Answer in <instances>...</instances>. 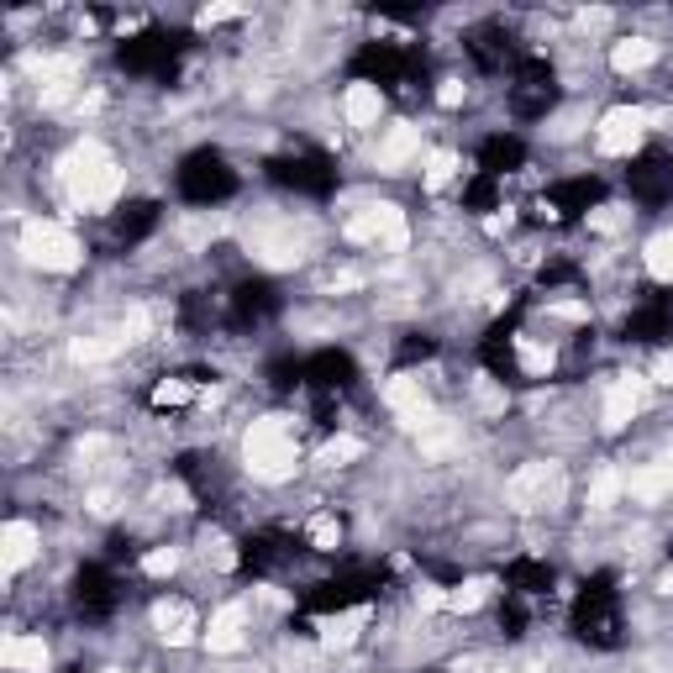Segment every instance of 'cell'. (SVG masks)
<instances>
[{
    "label": "cell",
    "instance_id": "1",
    "mask_svg": "<svg viewBox=\"0 0 673 673\" xmlns=\"http://www.w3.org/2000/svg\"><path fill=\"white\" fill-rule=\"evenodd\" d=\"M64 190H69L74 206H85V211L111 206V200L121 195V169H116V158L100 148V142H79V148L64 158Z\"/></svg>",
    "mask_w": 673,
    "mask_h": 673
},
{
    "label": "cell",
    "instance_id": "2",
    "mask_svg": "<svg viewBox=\"0 0 673 673\" xmlns=\"http://www.w3.org/2000/svg\"><path fill=\"white\" fill-rule=\"evenodd\" d=\"M242 458H248V468H253L258 479H269V484L290 479L295 463H300V442L290 432V421H284V416L253 421V432L242 437Z\"/></svg>",
    "mask_w": 673,
    "mask_h": 673
},
{
    "label": "cell",
    "instance_id": "3",
    "mask_svg": "<svg viewBox=\"0 0 673 673\" xmlns=\"http://www.w3.org/2000/svg\"><path fill=\"white\" fill-rule=\"evenodd\" d=\"M22 253L32 269H48V274H69L79 269V242L69 227H58V221H27L22 227Z\"/></svg>",
    "mask_w": 673,
    "mask_h": 673
},
{
    "label": "cell",
    "instance_id": "4",
    "mask_svg": "<svg viewBox=\"0 0 673 673\" xmlns=\"http://www.w3.org/2000/svg\"><path fill=\"white\" fill-rule=\"evenodd\" d=\"M563 489H568V479H563L558 463H526V468H516V479L505 484V495H511L516 511H553L563 500Z\"/></svg>",
    "mask_w": 673,
    "mask_h": 673
},
{
    "label": "cell",
    "instance_id": "5",
    "mask_svg": "<svg viewBox=\"0 0 673 673\" xmlns=\"http://www.w3.org/2000/svg\"><path fill=\"white\" fill-rule=\"evenodd\" d=\"M348 237L353 242H369V248H384L395 253L411 242V227H405V211L400 206H363L353 221H348Z\"/></svg>",
    "mask_w": 673,
    "mask_h": 673
},
{
    "label": "cell",
    "instance_id": "6",
    "mask_svg": "<svg viewBox=\"0 0 673 673\" xmlns=\"http://www.w3.org/2000/svg\"><path fill=\"white\" fill-rule=\"evenodd\" d=\"M647 121H652V111H642V106H616V111H605L600 132H595L600 153H610V158H626V153H637V148H642V132H647Z\"/></svg>",
    "mask_w": 673,
    "mask_h": 673
},
{
    "label": "cell",
    "instance_id": "7",
    "mask_svg": "<svg viewBox=\"0 0 673 673\" xmlns=\"http://www.w3.org/2000/svg\"><path fill=\"white\" fill-rule=\"evenodd\" d=\"M384 405L405 421V426H426L432 416H426V384L421 374H395L390 384H384Z\"/></svg>",
    "mask_w": 673,
    "mask_h": 673
},
{
    "label": "cell",
    "instance_id": "8",
    "mask_svg": "<svg viewBox=\"0 0 673 673\" xmlns=\"http://www.w3.org/2000/svg\"><path fill=\"white\" fill-rule=\"evenodd\" d=\"M642 395H647V384L637 374H621L616 384H610V390H605V426H610V432L631 426V416L642 411Z\"/></svg>",
    "mask_w": 673,
    "mask_h": 673
},
{
    "label": "cell",
    "instance_id": "9",
    "mask_svg": "<svg viewBox=\"0 0 673 673\" xmlns=\"http://www.w3.org/2000/svg\"><path fill=\"white\" fill-rule=\"evenodd\" d=\"M32 74H37V90H43V106H64L79 64L74 58H32Z\"/></svg>",
    "mask_w": 673,
    "mask_h": 673
},
{
    "label": "cell",
    "instance_id": "10",
    "mask_svg": "<svg viewBox=\"0 0 673 673\" xmlns=\"http://www.w3.org/2000/svg\"><path fill=\"white\" fill-rule=\"evenodd\" d=\"M242 642H248V610L242 605H221L211 626H206V647L211 652H237Z\"/></svg>",
    "mask_w": 673,
    "mask_h": 673
},
{
    "label": "cell",
    "instance_id": "11",
    "mask_svg": "<svg viewBox=\"0 0 673 673\" xmlns=\"http://www.w3.org/2000/svg\"><path fill=\"white\" fill-rule=\"evenodd\" d=\"M37 558V526L32 521H11L6 532H0V568L16 574V568H27Z\"/></svg>",
    "mask_w": 673,
    "mask_h": 673
},
{
    "label": "cell",
    "instance_id": "12",
    "mask_svg": "<svg viewBox=\"0 0 673 673\" xmlns=\"http://www.w3.org/2000/svg\"><path fill=\"white\" fill-rule=\"evenodd\" d=\"M0 663H6L11 673H43L48 668V642L43 637H6Z\"/></svg>",
    "mask_w": 673,
    "mask_h": 673
},
{
    "label": "cell",
    "instance_id": "13",
    "mask_svg": "<svg viewBox=\"0 0 673 673\" xmlns=\"http://www.w3.org/2000/svg\"><path fill=\"white\" fill-rule=\"evenodd\" d=\"M421 153V132L416 127H390L384 132V142H379V169H405V163H411Z\"/></svg>",
    "mask_w": 673,
    "mask_h": 673
},
{
    "label": "cell",
    "instance_id": "14",
    "mask_svg": "<svg viewBox=\"0 0 673 673\" xmlns=\"http://www.w3.org/2000/svg\"><path fill=\"white\" fill-rule=\"evenodd\" d=\"M379 111H384V100H379L374 85H363V79H358V85H348V95H342V116H348V127H358V132L374 127Z\"/></svg>",
    "mask_w": 673,
    "mask_h": 673
},
{
    "label": "cell",
    "instance_id": "15",
    "mask_svg": "<svg viewBox=\"0 0 673 673\" xmlns=\"http://www.w3.org/2000/svg\"><path fill=\"white\" fill-rule=\"evenodd\" d=\"M153 626H158V637L163 642H190V631H195V610L185 600H163L153 610Z\"/></svg>",
    "mask_w": 673,
    "mask_h": 673
},
{
    "label": "cell",
    "instance_id": "16",
    "mask_svg": "<svg viewBox=\"0 0 673 673\" xmlns=\"http://www.w3.org/2000/svg\"><path fill=\"white\" fill-rule=\"evenodd\" d=\"M300 232L295 227H274V232H258V258L263 263H274V269H284V263H295L300 258Z\"/></svg>",
    "mask_w": 673,
    "mask_h": 673
},
{
    "label": "cell",
    "instance_id": "17",
    "mask_svg": "<svg viewBox=\"0 0 673 673\" xmlns=\"http://www.w3.org/2000/svg\"><path fill=\"white\" fill-rule=\"evenodd\" d=\"M626 495H631V500H642V505L673 495V484H668V474H663V463H642V468H631V474H626Z\"/></svg>",
    "mask_w": 673,
    "mask_h": 673
},
{
    "label": "cell",
    "instance_id": "18",
    "mask_svg": "<svg viewBox=\"0 0 673 673\" xmlns=\"http://www.w3.org/2000/svg\"><path fill=\"white\" fill-rule=\"evenodd\" d=\"M610 64H616L621 74H642L647 64H658V43H647V37H626V43H616V53H610Z\"/></svg>",
    "mask_w": 673,
    "mask_h": 673
},
{
    "label": "cell",
    "instance_id": "19",
    "mask_svg": "<svg viewBox=\"0 0 673 673\" xmlns=\"http://www.w3.org/2000/svg\"><path fill=\"white\" fill-rule=\"evenodd\" d=\"M363 621H369V610H363V605H358V610H348V616H332V621L321 626V642H326V647H348V642L358 637V626H363Z\"/></svg>",
    "mask_w": 673,
    "mask_h": 673
},
{
    "label": "cell",
    "instance_id": "20",
    "mask_svg": "<svg viewBox=\"0 0 673 673\" xmlns=\"http://www.w3.org/2000/svg\"><path fill=\"white\" fill-rule=\"evenodd\" d=\"M621 489H626V474H621V468H600L595 484H589V505H595V511H610Z\"/></svg>",
    "mask_w": 673,
    "mask_h": 673
},
{
    "label": "cell",
    "instance_id": "21",
    "mask_svg": "<svg viewBox=\"0 0 673 673\" xmlns=\"http://www.w3.org/2000/svg\"><path fill=\"white\" fill-rule=\"evenodd\" d=\"M121 348H127L121 337H79L69 353H74V363H106V358H116Z\"/></svg>",
    "mask_w": 673,
    "mask_h": 673
},
{
    "label": "cell",
    "instance_id": "22",
    "mask_svg": "<svg viewBox=\"0 0 673 673\" xmlns=\"http://www.w3.org/2000/svg\"><path fill=\"white\" fill-rule=\"evenodd\" d=\"M647 269H652V279L673 284V232H658L647 242Z\"/></svg>",
    "mask_w": 673,
    "mask_h": 673
},
{
    "label": "cell",
    "instance_id": "23",
    "mask_svg": "<svg viewBox=\"0 0 673 673\" xmlns=\"http://www.w3.org/2000/svg\"><path fill=\"white\" fill-rule=\"evenodd\" d=\"M489 589H495L489 579H468V584H458V589H447V610H458V616H463V610H479V605L489 600Z\"/></svg>",
    "mask_w": 673,
    "mask_h": 673
},
{
    "label": "cell",
    "instance_id": "24",
    "mask_svg": "<svg viewBox=\"0 0 673 673\" xmlns=\"http://www.w3.org/2000/svg\"><path fill=\"white\" fill-rule=\"evenodd\" d=\"M353 458H363V442L358 437H332V442L321 447V463L326 468H348Z\"/></svg>",
    "mask_w": 673,
    "mask_h": 673
},
{
    "label": "cell",
    "instance_id": "25",
    "mask_svg": "<svg viewBox=\"0 0 673 673\" xmlns=\"http://www.w3.org/2000/svg\"><path fill=\"white\" fill-rule=\"evenodd\" d=\"M190 400H195V390H190L185 379H163L158 390H153V405H158V411H169V405H190Z\"/></svg>",
    "mask_w": 673,
    "mask_h": 673
},
{
    "label": "cell",
    "instance_id": "26",
    "mask_svg": "<svg viewBox=\"0 0 673 673\" xmlns=\"http://www.w3.org/2000/svg\"><path fill=\"white\" fill-rule=\"evenodd\" d=\"M453 174H458V153H432V163H426V190H442Z\"/></svg>",
    "mask_w": 673,
    "mask_h": 673
},
{
    "label": "cell",
    "instance_id": "27",
    "mask_svg": "<svg viewBox=\"0 0 673 673\" xmlns=\"http://www.w3.org/2000/svg\"><path fill=\"white\" fill-rule=\"evenodd\" d=\"M311 542L321 547V553H332V547L342 542V521H337V516H316V521H311Z\"/></svg>",
    "mask_w": 673,
    "mask_h": 673
},
{
    "label": "cell",
    "instance_id": "28",
    "mask_svg": "<svg viewBox=\"0 0 673 673\" xmlns=\"http://www.w3.org/2000/svg\"><path fill=\"white\" fill-rule=\"evenodd\" d=\"M174 568H179V547H153V553L142 558V574H153V579L174 574Z\"/></svg>",
    "mask_w": 673,
    "mask_h": 673
},
{
    "label": "cell",
    "instance_id": "29",
    "mask_svg": "<svg viewBox=\"0 0 673 673\" xmlns=\"http://www.w3.org/2000/svg\"><path fill=\"white\" fill-rule=\"evenodd\" d=\"M521 369H526V374H547V369H553V348H537V342H521Z\"/></svg>",
    "mask_w": 673,
    "mask_h": 673
},
{
    "label": "cell",
    "instance_id": "30",
    "mask_svg": "<svg viewBox=\"0 0 673 673\" xmlns=\"http://www.w3.org/2000/svg\"><path fill=\"white\" fill-rule=\"evenodd\" d=\"M474 400H479V411H489V416L505 411V390H500V384H489V379L474 384Z\"/></svg>",
    "mask_w": 673,
    "mask_h": 673
},
{
    "label": "cell",
    "instance_id": "31",
    "mask_svg": "<svg viewBox=\"0 0 673 673\" xmlns=\"http://www.w3.org/2000/svg\"><path fill=\"white\" fill-rule=\"evenodd\" d=\"M206 558H211L216 568H237V553H232V542H227V537H211V532H206Z\"/></svg>",
    "mask_w": 673,
    "mask_h": 673
},
{
    "label": "cell",
    "instance_id": "32",
    "mask_svg": "<svg viewBox=\"0 0 673 673\" xmlns=\"http://www.w3.org/2000/svg\"><path fill=\"white\" fill-rule=\"evenodd\" d=\"M589 227H595V232H621L626 227V211L621 206H600L595 216H589Z\"/></svg>",
    "mask_w": 673,
    "mask_h": 673
},
{
    "label": "cell",
    "instance_id": "33",
    "mask_svg": "<svg viewBox=\"0 0 673 673\" xmlns=\"http://www.w3.org/2000/svg\"><path fill=\"white\" fill-rule=\"evenodd\" d=\"M416 605H421V610H447V589H442V584H421V589H416Z\"/></svg>",
    "mask_w": 673,
    "mask_h": 673
},
{
    "label": "cell",
    "instance_id": "34",
    "mask_svg": "<svg viewBox=\"0 0 673 673\" xmlns=\"http://www.w3.org/2000/svg\"><path fill=\"white\" fill-rule=\"evenodd\" d=\"M158 505H163V511H190V495L179 484H163L158 489Z\"/></svg>",
    "mask_w": 673,
    "mask_h": 673
},
{
    "label": "cell",
    "instance_id": "35",
    "mask_svg": "<svg viewBox=\"0 0 673 673\" xmlns=\"http://www.w3.org/2000/svg\"><path fill=\"white\" fill-rule=\"evenodd\" d=\"M242 6H206L200 11V27H221V22H237Z\"/></svg>",
    "mask_w": 673,
    "mask_h": 673
},
{
    "label": "cell",
    "instance_id": "36",
    "mask_svg": "<svg viewBox=\"0 0 673 673\" xmlns=\"http://www.w3.org/2000/svg\"><path fill=\"white\" fill-rule=\"evenodd\" d=\"M652 379H658V384H673V348L652 358Z\"/></svg>",
    "mask_w": 673,
    "mask_h": 673
},
{
    "label": "cell",
    "instance_id": "37",
    "mask_svg": "<svg viewBox=\"0 0 673 673\" xmlns=\"http://www.w3.org/2000/svg\"><path fill=\"white\" fill-rule=\"evenodd\" d=\"M553 316H563V321H584V316H589V305H579V300H558V305H553Z\"/></svg>",
    "mask_w": 673,
    "mask_h": 673
},
{
    "label": "cell",
    "instance_id": "38",
    "mask_svg": "<svg viewBox=\"0 0 673 673\" xmlns=\"http://www.w3.org/2000/svg\"><path fill=\"white\" fill-rule=\"evenodd\" d=\"M437 100H442V106H458V100H463V79H442Z\"/></svg>",
    "mask_w": 673,
    "mask_h": 673
},
{
    "label": "cell",
    "instance_id": "39",
    "mask_svg": "<svg viewBox=\"0 0 673 673\" xmlns=\"http://www.w3.org/2000/svg\"><path fill=\"white\" fill-rule=\"evenodd\" d=\"M663 474H668V484H673V447H668V453H663Z\"/></svg>",
    "mask_w": 673,
    "mask_h": 673
},
{
    "label": "cell",
    "instance_id": "40",
    "mask_svg": "<svg viewBox=\"0 0 673 673\" xmlns=\"http://www.w3.org/2000/svg\"><path fill=\"white\" fill-rule=\"evenodd\" d=\"M111 673H116V668H111Z\"/></svg>",
    "mask_w": 673,
    "mask_h": 673
}]
</instances>
